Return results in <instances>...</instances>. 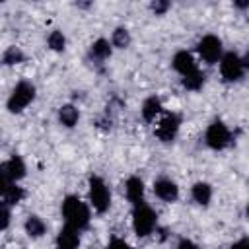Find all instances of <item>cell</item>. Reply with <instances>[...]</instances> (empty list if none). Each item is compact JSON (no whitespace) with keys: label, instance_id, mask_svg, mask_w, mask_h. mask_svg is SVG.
Masks as SVG:
<instances>
[{"label":"cell","instance_id":"obj_14","mask_svg":"<svg viewBox=\"0 0 249 249\" xmlns=\"http://www.w3.org/2000/svg\"><path fill=\"white\" fill-rule=\"evenodd\" d=\"M89 60H93V62H105L107 58H111V54H113V47H111V43H109V39H105V37H99V39H95L91 45H89Z\"/></svg>","mask_w":249,"mask_h":249},{"label":"cell","instance_id":"obj_12","mask_svg":"<svg viewBox=\"0 0 249 249\" xmlns=\"http://www.w3.org/2000/svg\"><path fill=\"white\" fill-rule=\"evenodd\" d=\"M80 231L70 228V226H62L54 237V247L56 249H78L80 247Z\"/></svg>","mask_w":249,"mask_h":249},{"label":"cell","instance_id":"obj_26","mask_svg":"<svg viewBox=\"0 0 249 249\" xmlns=\"http://www.w3.org/2000/svg\"><path fill=\"white\" fill-rule=\"evenodd\" d=\"M169 8H171V4H169L167 0H154V2H150V10H152V14H156V16L167 14Z\"/></svg>","mask_w":249,"mask_h":249},{"label":"cell","instance_id":"obj_2","mask_svg":"<svg viewBox=\"0 0 249 249\" xmlns=\"http://www.w3.org/2000/svg\"><path fill=\"white\" fill-rule=\"evenodd\" d=\"M88 204L97 214H105L111 208V189L101 175L93 173L88 179Z\"/></svg>","mask_w":249,"mask_h":249},{"label":"cell","instance_id":"obj_20","mask_svg":"<svg viewBox=\"0 0 249 249\" xmlns=\"http://www.w3.org/2000/svg\"><path fill=\"white\" fill-rule=\"evenodd\" d=\"M109 43H111L113 49H128L130 43H132L130 31H128L126 27H123V25L115 27L113 33H111V41H109Z\"/></svg>","mask_w":249,"mask_h":249},{"label":"cell","instance_id":"obj_5","mask_svg":"<svg viewBox=\"0 0 249 249\" xmlns=\"http://www.w3.org/2000/svg\"><path fill=\"white\" fill-rule=\"evenodd\" d=\"M132 230L138 237H148L158 230V214L150 204L132 206Z\"/></svg>","mask_w":249,"mask_h":249},{"label":"cell","instance_id":"obj_13","mask_svg":"<svg viewBox=\"0 0 249 249\" xmlns=\"http://www.w3.org/2000/svg\"><path fill=\"white\" fill-rule=\"evenodd\" d=\"M163 113V105H161V99L158 95H150L142 101V107H140V115L144 119V123H154L158 121V117Z\"/></svg>","mask_w":249,"mask_h":249},{"label":"cell","instance_id":"obj_22","mask_svg":"<svg viewBox=\"0 0 249 249\" xmlns=\"http://www.w3.org/2000/svg\"><path fill=\"white\" fill-rule=\"evenodd\" d=\"M47 47L53 51V53H62L66 49V37L60 29H53L49 35H47Z\"/></svg>","mask_w":249,"mask_h":249},{"label":"cell","instance_id":"obj_23","mask_svg":"<svg viewBox=\"0 0 249 249\" xmlns=\"http://www.w3.org/2000/svg\"><path fill=\"white\" fill-rule=\"evenodd\" d=\"M23 198H25V189H23V187H19L18 183H14V185L6 191V195L2 196V200H4V202H8L10 206L19 204Z\"/></svg>","mask_w":249,"mask_h":249},{"label":"cell","instance_id":"obj_6","mask_svg":"<svg viewBox=\"0 0 249 249\" xmlns=\"http://www.w3.org/2000/svg\"><path fill=\"white\" fill-rule=\"evenodd\" d=\"M204 142H206V146H208L210 150H214V152H222V150H226V148L231 146V142H233V134H231L230 126H228L224 121L214 119V121L206 126Z\"/></svg>","mask_w":249,"mask_h":249},{"label":"cell","instance_id":"obj_28","mask_svg":"<svg viewBox=\"0 0 249 249\" xmlns=\"http://www.w3.org/2000/svg\"><path fill=\"white\" fill-rule=\"evenodd\" d=\"M175 249H198V245H196L193 239L183 237V239H179V243H177V247H175Z\"/></svg>","mask_w":249,"mask_h":249},{"label":"cell","instance_id":"obj_15","mask_svg":"<svg viewBox=\"0 0 249 249\" xmlns=\"http://www.w3.org/2000/svg\"><path fill=\"white\" fill-rule=\"evenodd\" d=\"M56 117H58V123L64 128H74L78 124V121H80V109L74 103H64V105L58 107Z\"/></svg>","mask_w":249,"mask_h":249},{"label":"cell","instance_id":"obj_30","mask_svg":"<svg viewBox=\"0 0 249 249\" xmlns=\"http://www.w3.org/2000/svg\"><path fill=\"white\" fill-rule=\"evenodd\" d=\"M233 6L239 8V10H245V8H249V2H247V0H245V2H233Z\"/></svg>","mask_w":249,"mask_h":249},{"label":"cell","instance_id":"obj_16","mask_svg":"<svg viewBox=\"0 0 249 249\" xmlns=\"http://www.w3.org/2000/svg\"><path fill=\"white\" fill-rule=\"evenodd\" d=\"M212 195H214L212 185L206 183V181H196V183H193V187H191V198H193L198 206H208L210 200H212Z\"/></svg>","mask_w":249,"mask_h":249},{"label":"cell","instance_id":"obj_8","mask_svg":"<svg viewBox=\"0 0 249 249\" xmlns=\"http://www.w3.org/2000/svg\"><path fill=\"white\" fill-rule=\"evenodd\" d=\"M179 128H181V117L177 113H171V111H163L158 121H156V128H154V134L160 142L163 144H169L177 138L179 134Z\"/></svg>","mask_w":249,"mask_h":249},{"label":"cell","instance_id":"obj_19","mask_svg":"<svg viewBox=\"0 0 249 249\" xmlns=\"http://www.w3.org/2000/svg\"><path fill=\"white\" fill-rule=\"evenodd\" d=\"M204 82H206V76H204V72L200 68H196L195 72H191V74H187V76L181 78V86L187 91H198V89H202Z\"/></svg>","mask_w":249,"mask_h":249},{"label":"cell","instance_id":"obj_3","mask_svg":"<svg viewBox=\"0 0 249 249\" xmlns=\"http://www.w3.org/2000/svg\"><path fill=\"white\" fill-rule=\"evenodd\" d=\"M35 97H37V88H35V84H31L29 80H21V82H18V84L14 86V89L10 91V95H8V99H6V109H8V113L18 115V113L25 111V109L35 101Z\"/></svg>","mask_w":249,"mask_h":249},{"label":"cell","instance_id":"obj_11","mask_svg":"<svg viewBox=\"0 0 249 249\" xmlns=\"http://www.w3.org/2000/svg\"><path fill=\"white\" fill-rule=\"evenodd\" d=\"M144 193H146V187L138 175H130L124 181V196L132 206H138L144 202Z\"/></svg>","mask_w":249,"mask_h":249},{"label":"cell","instance_id":"obj_24","mask_svg":"<svg viewBox=\"0 0 249 249\" xmlns=\"http://www.w3.org/2000/svg\"><path fill=\"white\" fill-rule=\"evenodd\" d=\"M14 183H16V181L12 179V175H10L8 167H6V161H2V163H0V198L6 195V191H8Z\"/></svg>","mask_w":249,"mask_h":249},{"label":"cell","instance_id":"obj_25","mask_svg":"<svg viewBox=\"0 0 249 249\" xmlns=\"http://www.w3.org/2000/svg\"><path fill=\"white\" fill-rule=\"evenodd\" d=\"M12 224V206L0 198V231L8 230Z\"/></svg>","mask_w":249,"mask_h":249},{"label":"cell","instance_id":"obj_1","mask_svg":"<svg viewBox=\"0 0 249 249\" xmlns=\"http://www.w3.org/2000/svg\"><path fill=\"white\" fill-rule=\"evenodd\" d=\"M60 212L64 218V226H70L78 231L86 230L91 222V208L78 195H66L60 204Z\"/></svg>","mask_w":249,"mask_h":249},{"label":"cell","instance_id":"obj_18","mask_svg":"<svg viewBox=\"0 0 249 249\" xmlns=\"http://www.w3.org/2000/svg\"><path fill=\"white\" fill-rule=\"evenodd\" d=\"M6 167H8V171H10V175L16 183H19L27 175V165H25L23 158L18 156V154H12L10 160H6Z\"/></svg>","mask_w":249,"mask_h":249},{"label":"cell","instance_id":"obj_29","mask_svg":"<svg viewBox=\"0 0 249 249\" xmlns=\"http://www.w3.org/2000/svg\"><path fill=\"white\" fill-rule=\"evenodd\" d=\"M231 249H249V239H247V235L239 237V239L231 245Z\"/></svg>","mask_w":249,"mask_h":249},{"label":"cell","instance_id":"obj_10","mask_svg":"<svg viewBox=\"0 0 249 249\" xmlns=\"http://www.w3.org/2000/svg\"><path fill=\"white\" fill-rule=\"evenodd\" d=\"M171 66H173V70H175L181 78L187 76V74H191V72H195V70L198 68L196 58H195L189 51H185V49H181V51H177V53L173 54V58H171Z\"/></svg>","mask_w":249,"mask_h":249},{"label":"cell","instance_id":"obj_27","mask_svg":"<svg viewBox=\"0 0 249 249\" xmlns=\"http://www.w3.org/2000/svg\"><path fill=\"white\" fill-rule=\"evenodd\" d=\"M105 249H132V247H130L123 237H111Z\"/></svg>","mask_w":249,"mask_h":249},{"label":"cell","instance_id":"obj_9","mask_svg":"<svg viewBox=\"0 0 249 249\" xmlns=\"http://www.w3.org/2000/svg\"><path fill=\"white\" fill-rule=\"evenodd\" d=\"M154 195H156L161 202L171 204V202H175V200L179 198V187H177V183H175L173 179H169V177H158V179L154 181Z\"/></svg>","mask_w":249,"mask_h":249},{"label":"cell","instance_id":"obj_17","mask_svg":"<svg viewBox=\"0 0 249 249\" xmlns=\"http://www.w3.org/2000/svg\"><path fill=\"white\" fill-rule=\"evenodd\" d=\"M23 230H25V233H27L31 239H39V237H43V235L47 233V224H45V220H43L41 216L29 214V216L25 218V222H23Z\"/></svg>","mask_w":249,"mask_h":249},{"label":"cell","instance_id":"obj_7","mask_svg":"<svg viewBox=\"0 0 249 249\" xmlns=\"http://www.w3.org/2000/svg\"><path fill=\"white\" fill-rule=\"evenodd\" d=\"M196 54L208 66L218 64V60L224 54V43H222V39L218 35H214V33L202 35L198 39V43H196Z\"/></svg>","mask_w":249,"mask_h":249},{"label":"cell","instance_id":"obj_21","mask_svg":"<svg viewBox=\"0 0 249 249\" xmlns=\"http://www.w3.org/2000/svg\"><path fill=\"white\" fill-rule=\"evenodd\" d=\"M25 53L19 49V47H16V45H10L4 53H2V64L4 66H18V64H21V62H25Z\"/></svg>","mask_w":249,"mask_h":249},{"label":"cell","instance_id":"obj_4","mask_svg":"<svg viewBox=\"0 0 249 249\" xmlns=\"http://www.w3.org/2000/svg\"><path fill=\"white\" fill-rule=\"evenodd\" d=\"M218 66H220V76L224 78V82L233 84V82L243 80L245 70H247V58L235 51H224L222 58L218 60Z\"/></svg>","mask_w":249,"mask_h":249}]
</instances>
